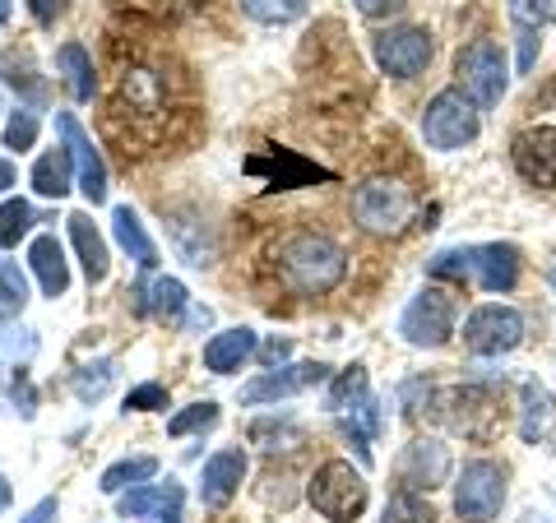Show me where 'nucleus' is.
Segmentation results:
<instances>
[{"label": "nucleus", "mask_w": 556, "mask_h": 523, "mask_svg": "<svg viewBox=\"0 0 556 523\" xmlns=\"http://www.w3.org/2000/svg\"><path fill=\"white\" fill-rule=\"evenodd\" d=\"M241 10L260 24H292L306 14V0H241Z\"/></svg>", "instance_id": "c756f323"}, {"label": "nucleus", "mask_w": 556, "mask_h": 523, "mask_svg": "<svg viewBox=\"0 0 556 523\" xmlns=\"http://www.w3.org/2000/svg\"><path fill=\"white\" fill-rule=\"evenodd\" d=\"M371 394V380H367V366H348V371L334 375V385H329V412H348L357 404V398Z\"/></svg>", "instance_id": "a878e982"}, {"label": "nucleus", "mask_w": 556, "mask_h": 523, "mask_svg": "<svg viewBox=\"0 0 556 523\" xmlns=\"http://www.w3.org/2000/svg\"><path fill=\"white\" fill-rule=\"evenodd\" d=\"M70 241H75V251H79V265H84V278L89 283H102L112 269V259H108V241H102V232L93 228V218L89 214H70Z\"/></svg>", "instance_id": "f3484780"}, {"label": "nucleus", "mask_w": 556, "mask_h": 523, "mask_svg": "<svg viewBox=\"0 0 556 523\" xmlns=\"http://www.w3.org/2000/svg\"><path fill=\"white\" fill-rule=\"evenodd\" d=\"M10 20V0H0V24H5Z\"/></svg>", "instance_id": "09e8293b"}, {"label": "nucleus", "mask_w": 556, "mask_h": 523, "mask_svg": "<svg viewBox=\"0 0 556 523\" xmlns=\"http://www.w3.org/2000/svg\"><path fill=\"white\" fill-rule=\"evenodd\" d=\"M135 296H139V310H144V316H153V320H177L181 310L190 306V296H186V283H181V278H159L153 288L135 292Z\"/></svg>", "instance_id": "b1692460"}, {"label": "nucleus", "mask_w": 556, "mask_h": 523, "mask_svg": "<svg viewBox=\"0 0 556 523\" xmlns=\"http://www.w3.org/2000/svg\"><path fill=\"white\" fill-rule=\"evenodd\" d=\"M112 380H116V361L84 366V371L75 375V398H84V404H98V398L112 390Z\"/></svg>", "instance_id": "7c9ffc66"}, {"label": "nucleus", "mask_w": 556, "mask_h": 523, "mask_svg": "<svg viewBox=\"0 0 556 523\" xmlns=\"http://www.w3.org/2000/svg\"><path fill=\"white\" fill-rule=\"evenodd\" d=\"M278 278H283L288 292L298 296H325L343 283L348 273V255L339 241H329L325 232H298L278 246Z\"/></svg>", "instance_id": "f257e3e1"}, {"label": "nucleus", "mask_w": 556, "mask_h": 523, "mask_svg": "<svg viewBox=\"0 0 556 523\" xmlns=\"http://www.w3.org/2000/svg\"><path fill=\"white\" fill-rule=\"evenodd\" d=\"M56 130L65 139L70 158H75V177H79V190L89 204H102L108 200V163H102V153L93 149L89 130L75 120V112H56Z\"/></svg>", "instance_id": "9d476101"}, {"label": "nucleus", "mask_w": 556, "mask_h": 523, "mask_svg": "<svg viewBox=\"0 0 556 523\" xmlns=\"http://www.w3.org/2000/svg\"><path fill=\"white\" fill-rule=\"evenodd\" d=\"M14 186V167L5 163V158H0V195H5V190Z\"/></svg>", "instance_id": "49530a36"}, {"label": "nucleus", "mask_w": 556, "mask_h": 523, "mask_svg": "<svg viewBox=\"0 0 556 523\" xmlns=\"http://www.w3.org/2000/svg\"><path fill=\"white\" fill-rule=\"evenodd\" d=\"M14 404H20V417H33L38 412V398H33V385H28V375L14 366Z\"/></svg>", "instance_id": "4c0bfd02"}, {"label": "nucleus", "mask_w": 556, "mask_h": 523, "mask_svg": "<svg viewBox=\"0 0 556 523\" xmlns=\"http://www.w3.org/2000/svg\"><path fill=\"white\" fill-rule=\"evenodd\" d=\"M126 408L130 412H159V408H167V390L163 385H139V390L126 394Z\"/></svg>", "instance_id": "c9c22d12"}, {"label": "nucleus", "mask_w": 556, "mask_h": 523, "mask_svg": "<svg viewBox=\"0 0 556 523\" xmlns=\"http://www.w3.org/2000/svg\"><path fill=\"white\" fill-rule=\"evenodd\" d=\"M247 455L241 449H218L214 459L204 463V473H200V500L208 505V510H223L237 492H241V482H247Z\"/></svg>", "instance_id": "2eb2a0df"}, {"label": "nucleus", "mask_w": 556, "mask_h": 523, "mask_svg": "<svg viewBox=\"0 0 556 523\" xmlns=\"http://www.w3.org/2000/svg\"><path fill=\"white\" fill-rule=\"evenodd\" d=\"M376 65L386 69L390 79H413L422 75L427 61H431V33L427 28H386L376 33Z\"/></svg>", "instance_id": "1a4fd4ad"}, {"label": "nucleus", "mask_w": 556, "mask_h": 523, "mask_svg": "<svg viewBox=\"0 0 556 523\" xmlns=\"http://www.w3.org/2000/svg\"><path fill=\"white\" fill-rule=\"evenodd\" d=\"M288 353H292V343H288V339H278V343L265 347V361H283Z\"/></svg>", "instance_id": "a18cd8bd"}, {"label": "nucleus", "mask_w": 556, "mask_h": 523, "mask_svg": "<svg viewBox=\"0 0 556 523\" xmlns=\"http://www.w3.org/2000/svg\"><path fill=\"white\" fill-rule=\"evenodd\" d=\"M552 288H556V269H552Z\"/></svg>", "instance_id": "8fccbe9b"}, {"label": "nucleus", "mask_w": 556, "mask_h": 523, "mask_svg": "<svg viewBox=\"0 0 556 523\" xmlns=\"http://www.w3.org/2000/svg\"><path fill=\"white\" fill-rule=\"evenodd\" d=\"M251 353H255V329H247V324H241V329H223V334H214L204 343V366L214 375H228Z\"/></svg>", "instance_id": "a211bd4d"}, {"label": "nucleus", "mask_w": 556, "mask_h": 523, "mask_svg": "<svg viewBox=\"0 0 556 523\" xmlns=\"http://www.w3.org/2000/svg\"><path fill=\"white\" fill-rule=\"evenodd\" d=\"M399 477L413 492H431V486H441L450 477V445L441 441H413L404 463H399Z\"/></svg>", "instance_id": "dca6fc26"}, {"label": "nucleus", "mask_w": 556, "mask_h": 523, "mask_svg": "<svg viewBox=\"0 0 556 523\" xmlns=\"http://www.w3.org/2000/svg\"><path fill=\"white\" fill-rule=\"evenodd\" d=\"M28 10H33V20L38 24H56L65 14V0H28Z\"/></svg>", "instance_id": "ea45409f"}, {"label": "nucleus", "mask_w": 556, "mask_h": 523, "mask_svg": "<svg viewBox=\"0 0 556 523\" xmlns=\"http://www.w3.org/2000/svg\"><path fill=\"white\" fill-rule=\"evenodd\" d=\"M56 69H61L65 84H70V98H75V102H93V93H98L93 56H89V51H84L79 42H65V47L56 51Z\"/></svg>", "instance_id": "4be33fe9"}, {"label": "nucleus", "mask_w": 556, "mask_h": 523, "mask_svg": "<svg viewBox=\"0 0 556 523\" xmlns=\"http://www.w3.org/2000/svg\"><path fill=\"white\" fill-rule=\"evenodd\" d=\"M413 214H417L413 190L399 186V181H390V177L362 181L357 195H353V218H357V228L371 232V237H399V232H404L408 222H413Z\"/></svg>", "instance_id": "7ed1b4c3"}, {"label": "nucleus", "mask_w": 556, "mask_h": 523, "mask_svg": "<svg viewBox=\"0 0 556 523\" xmlns=\"http://www.w3.org/2000/svg\"><path fill=\"white\" fill-rule=\"evenodd\" d=\"M251 441H274L269 449H278V441H302V431L292 426V422H278V426L274 422H255L251 426Z\"/></svg>", "instance_id": "e433bc0d"}, {"label": "nucleus", "mask_w": 556, "mask_h": 523, "mask_svg": "<svg viewBox=\"0 0 556 523\" xmlns=\"http://www.w3.org/2000/svg\"><path fill=\"white\" fill-rule=\"evenodd\" d=\"M422 139L441 153H455L478 139V102L464 89H441L422 112Z\"/></svg>", "instance_id": "20e7f679"}, {"label": "nucleus", "mask_w": 556, "mask_h": 523, "mask_svg": "<svg viewBox=\"0 0 556 523\" xmlns=\"http://www.w3.org/2000/svg\"><path fill=\"white\" fill-rule=\"evenodd\" d=\"M181 500H186V492L177 482H167V505H163V523H181Z\"/></svg>", "instance_id": "a19ab883"}, {"label": "nucleus", "mask_w": 556, "mask_h": 523, "mask_svg": "<svg viewBox=\"0 0 556 523\" xmlns=\"http://www.w3.org/2000/svg\"><path fill=\"white\" fill-rule=\"evenodd\" d=\"M208 320H214V316H208V306H190L186 310V324L190 329H208Z\"/></svg>", "instance_id": "c03bdc74"}, {"label": "nucleus", "mask_w": 556, "mask_h": 523, "mask_svg": "<svg viewBox=\"0 0 556 523\" xmlns=\"http://www.w3.org/2000/svg\"><path fill=\"white\" fill-rule=\"evenodd\" d=\"M362 14H371V20H386V14H399L408 5V0H353Z\"/></svg>", "instance_id": "58836bf2"}, {"label": "nucleus", "mask_w": 556, "mask_h": 523, "mask_svg": "<svg viewBox=\"0 0 556 523\" xmlns=\"http://www.w3.org/2000/svg\"><path fill=\"white\" fill-rule=\"evenodd\" d=\"M519 435H525L529 445L547 441L552 426H556V398L543 390V385H525V398H519Z\"/></svg>", "instance_id": "412c9836"}, {"label": "nucleus", "mask_w": 556, "mask_h": 523, "mask_svg": "<svg viewBox=\"0 0 556 523\" xmlns=\"http://www.w3.org/2000/svg\"><path fill=\"white\" fill-rule=\"evenodd\" d=\"M28 306V278L14 259H0V320H14Z\"/></svg>", "instance_id": "bb28decb"}, {"label": "nucleus", "mask_w": 556, "mask_h": 523, "mask_svg": "<svg viewBox=\"0 0 556 523\" xmlns=\"http://www.w3.org/2000/svg\"><path fill=\"white\" fill-rule=\"evenodd\" d=\"M533 38H538V28H519V69L533 65Z\"/></svg>", "instance_id": "79ce46f5"}, {"label": "nucleus", "mask_w": 556, "mask_h": 523, "mask_svg": "<svg viewBox=\"0 0 556 523\" xmlns=\"http://www.w3.org/2000/svg\"><path fill=\"white\" fill-rule=\"evenodd\" d=\"M112 232H116V246L126 251L139 269H153L159 265V246H153V237L144 232V222H139V214L130 204H121L112 214Z\"/></svg>", "instance_id": "6ab92c4d"}, {"label": "nucleus", "mask_w": 556, "mask_h": 523, "mask_svg": "<svg viewBox=\"0 0 556 523\" xmlns=\"http://www.w3.org/2000/svg\"><path fill=\"white\" fill-rule=\"evenodd\" d=\"M153 473H159V459L153 455H139V459H121V463H112L108 473H102V492L108 496H121L126 486H139V482H149Z\"/></svg>", "instance_id": "393cba45"}, {"label": "nucleus", "mask_w": 556, "mask_h": 523, "mask_svg": "<svg viewBox=\"0 0 556 523\" xmlns=\"http://www.w3.org/2000/svg\"><path fill=\"white\" fill-rule=\"evenodd\" d=\"M464 343L468 353L478 357H501V353H515L519 343H525V316H519L515 306H478L473 316L464 320Z\"/></svg>", "instance_id": "6e6552de"}, {"label": "nucleus", "mask_w": 556, "mask_h": 523, "mask_svg": "<svg viewBox=\"0 0 556 523\" xmlns=\"http://www.w3.org/2000/svg\"><path fill=\"white\" fill-rule=\"evenodd\" d=\"M163 505H167V486H135L130 496H121V519H149Z\"/></svg>", "instance_id": "2f4dec72"}, {"label": "nucleus", "mask_w": 556, "mask_h": 523, "mask_svg": "<svg viewBox=\"0 0 556 523\" xmlns=\"http://www.w3.org/2000/svg\"><path fill=\"white\" fill-rule=\"evenodd\" d=\"M510 14H515L519 28L556 24V0H510Z\"/></svg>", "instance_id": "72a5a7b5"}, {"label": "nucleus", "mask_w": 556, "mask_h": 523, "mask_svg": "<svg viewBox=\"0 0 556 523\" xmlns=\"http://www.w3.org/2000/svg\"><path fill=\"white\" fill-rule=\"evenodd\" d=\"M468 278L482 292H510L519 283V251L486 241V246H468Z\"/></svg>", "instance_id": "4468645a"}, {"label": "nucleus", "mask_w": 556, "mask_h": 523, "mask_svg": "<svg viewBox=\"0 0 556 523\" xmlns=\"http://www.w3.org/2000/svg\"><path fill=\"white\" fill-rule=\"evenodd\" d=\"M56 519V500H42V505H33V510L24 514V523H51Z\"/></svg>", "instance_id": "37998d69"}, {"label": "nucleus", "mask_w": 556, "mask_h": 523, "mask_svg": "<svg viewBox=\"0 0 556 523\" xmlns=\"http://www.w3.org/2000/svg\"><path fill=\"white\" fill-rule=\"evenodd\" d=\"M70 167H75V158H70V149H47L38 163H33V190H38L42 200H65L70 190Z\"/></svg>", "instance_id": "5701e85b"}, {"label": "nucleus", "mask_w": 556, "mask_h": 523, "mask_svg": "<svg viewBox=\"0 0 556 523\" xmlns=\"http://www.w3.org/2000/svg\"><path fill=\"white\" fill-rule=\"evenodd\" d=\"M506 505V468L492 459L464 463V473L455 482V514L464 523H492Z\"/></svg>", "instance_id": "39448f33"}, {"label": "nucleus", "mask_w": 556, "mask_h": 523, "mask_svg": "<svg viewBox=\"0 0 556 523\" xmlns=\"http://www.w3.org/2000/svg\"><path fill=\"white\" fill-rule=\"evenodd\" d=\"M28 265H33V273H38V283H42L47 296H65V288H70V265H65V251H61L56 237H38V241H33Z\"/></svg>", "instance_id": "aec40b11"}, {"label": "nucleus", "mask_w": 556, "mask_h": 523, "mask_svg": "<svg viewBox=\"0 0 556 523\" xmlns=\"http://www.w3.org/2000/svg\"><path fill=\"white\" fill-rule=\"evenodd\" d=\"M33 139H38V116L33 112H14L10 126H5V149H33Z\"/></svg>", "instance_id": "f704fd0d"}, {"label": "nucleus", "mask_w": 556, "mask_h": 523, "mask_svg": "<svg viewBox=\"0 0 556 523\" xmlns=\"http://www.w3.org/2000/svg\"><path fill=\"white\" fill-rule=\"evenodd\" d=\"M329 380V366L320 361H298V366H283V371H265L260 380H251L241 390V404H274V398H292L311 385H325Z\"/></svg>", "instance_id": "f8f14e48"}, {"label": "nucleus", "mask_w": 556, "mask_h": 523, "mask_svg": "<svg viewBox=\"0 0 556 523\" xmlns=\"http://www.w3.org/2000/svg\"><path fill=\"white\" fill-rule=\"evenodd\" d=\"M247 171H255V177H265L269 190H292V186H311V181H329L334 171H325L316 163L298 158L292 149H269V153H255V158L247 163Z\"/></svg>", "instance_id": "ddd939ff"}, {"label": "nucleus", "mask_w": 556, "mask_h": 523, "mask_svg": "<svg viewBox=\"0 0 556 523\" xmlns=\"http://www.w3.org/2000/svg\"><path fill=\"white\" fill-rule=\"evenodd\" d=\"M380 523H437V514H431V505L413 492V486H399V492L386 500V514H380Z\"/></svg>", "instance_id": "cd10ccee"}, {"label": "nucleus", "mask_w": 556, "mask_h": 523, "mask_svg": "<svg viewBox=\"0 0 556 523\" xmlns=\"http://www.w3.org/2000/svg\"><path fill=\"white\" fill-rule=\"evenodd\" d=\"M311 505H316V514L329 519V523H357L367 514V500H371V486L362 477V468H353L348 459H329L316 468V477H311Z\"/></svg>", "instance_id": "f03ea898"}, {"label": "nucleus", "mask_w": 556, "mask_h": 523, "mask_svg": "<svg viewBox=\"0 0 556 523\" xmlns=\"http://www.w3.org/2000/svg\"><path fill=\"white\" fill-rule=\"evenodd\" d=\"M515 171L538 190H556V126H529L510 139Z\"/></svg>", "instance_id": "9b49d317"}, {"label": "nucleus", "mask_w": 556, "mask_h": 523, "mask_svg": "<svg viewBox=\"0 0 556 523\" xmlns=\"http://www.w3.org/2000/svg\"><path fill=\"white\" fill-rule=\"evenodd\" d=\"M506 84H510V69L506 56L492 38H478L473 47H464L459 56V89L478 102V112H492L501 98H506Z\"/></svg>", "instance_id": "423d86ee"}, {"label": "nucleus", "mask_w": 556, "mask_h": 523, "mask_svg": "<svg viewBox=\"0 0 556 523\" xmlns=\"http://www.w3.org/2000/svg\"><path fill=\"white\" fill-rule=\"evenodd\" d=\"M33 228V204L28 200H5L0 204V251L20 246V237H28Z\"/></svg>", "instance_id": "c85d7f7f"}, {"label": "nucleus", "mask_w": 556, "mask_h": 523, "mask_svg": "<svg viewBox=\"0 0 556 523\" xmlns=\"http://www.w3.org/2000/svg\"><path fill=\"white\" fill-rule=\"evenodd\" d=\"M5 505H10V486L0 482V510H5Z\"/></svg>", "instance_id": "de8ad7c7"}, {"label": "nucleus", "mask_w": 556, "mask_h": 523, "mask_svg": "<svg viewBox=\"0 0 556 523\" xmlns=\"http://www.w3.org/2000/svg\"><path fill=\"white\" fill-rule=\"evenodd\" d=\"M214 422H218V404H208V398H204V404H190L186 412L172 417L167 435H177V441H181V435H190V431H208Z\"/></svg>", "instance_id": "473e14b6"}, {"label": "nucleus", "mask_w": 556, "mask_h": 523, "mask_svg": "<svg viewBox=\"0 0 556 523\" xmlns=\"http://www.w3.org/2000/svg\"><path fill=\"white\" fill-rule=\"evenodd\" d=\"M399 334L413 347H445L455 334V296L445 288H422L404 306V320H399Z\"/></svg>", "instance_id": "0eeeda50"}]
</instances>
